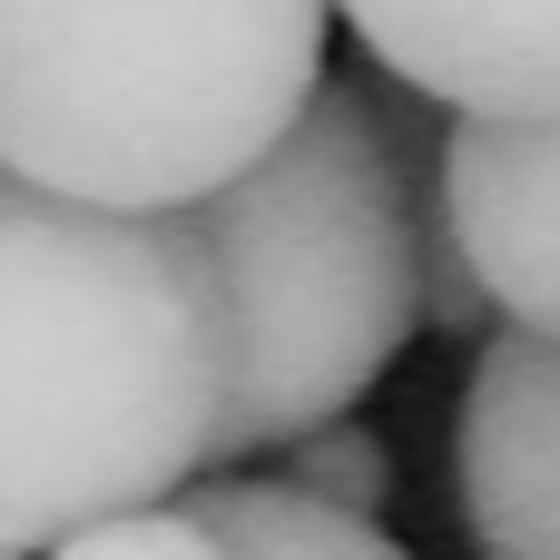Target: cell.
Returning a JSON list of instances; mask_svg holds the SVG:
<instances>
[{
    "instance_id": "cell-4",
    "label": "cell",
    "mask_w": 560,
    "mask_h": 560,
    "mask_svg": "<svg viewBox=\"0 0 560 560\" xmlns=\"http://www.w3.org/2000/svg\"><path fill=\"white\" fill-rule=\"evenodd\" d=\"M345 30L453 128H560V0H335Z\"/></svg>"
},
{
    "instance_id": "cell-3",
    "label": "cell",
    "mask_w": 560,
    "mask_h": 560,
    "mask_svg": "<svg viewBox=\"0 0 560 560\" xmlns=\"http://www.w3.org/2000/svg\"><path fill=\"white\" fill-rule=\"evenodd\" d=\"M423 226L433 207L413 197L404 128L354 79H325L315 108L197 207L236 315L226 463L295 453L394 374L423 335Z\"/></svg>"
},
{
    "instance_id": "cell-5",
    "label": "cell",
    "mask_w": 560,
    "mask_h": 560,
    "mask_svg": "<svg viewBox=\"0 0 560 560\" xmlns=\"http://www.w3.org/2000/svg\"><path fill=\"white\" fill-rule=\"evenodd\" d=\"M453 492L482 560H560V345H482L453 423Z\"/></svg>"
},
{
    "instance_id": "cell-1",
    "label": "cell",
    "mask_w": 560,
    "mask_h": 560,
    "mask_svg": "<svg viewBox=\"0 0 560 560\" xmlns=\"http://www.w3.org/2000/svg\"><path fill=\"white\" fill-rule=\"evenodd\" d=\"M236 315L197 217H118L0 167V551L167 512L226 463Z\"/></svg>"
},
{
    "instance_id": "cell-11",
    "label": "cell",
    "mask_w": 560,
    "mask_h": 560,
    "mask_svg": "<svg viewBox=\"0 0 560 560\" xmlns=\"http://www.w3.org/2000/svg\"><path fill=\"white\" fill-rule=\"evenodd\" d=\"M0 560H10V551H0Z\"/></svg>"
},
{
    "instance_id": "cell-10",
    "label": "cell",
    "mask_w": 560,
    "mask_h": 560,
    "mask_svg": "<svg viewBox=\"0 0 560 560\" xmlns=\"http://www.w3.org/2000/svg\"><path fill=\"white\" fill-rule=\"evenodd\" d=\"M482 315H492V305H482V285H472V266H463L443 207H433V226H423V325L463 335V325H482Z\"/></svg>"
},
{
    "instance_id": "cell-6",
    "label": "cell",
    "mask_w": 560,
    "mask_h": 560,
    "mask_svg": "<svg viewBox=\"0 0 560 560\" xmlns=\"http://www.w3.org/2000/svg\"><path fill=\"white\" fill-rule=\"evenodd\" d=\"M433 207L512 335L560 345V128H453Z\"/></svg>"
},
{
    "instance_id": "cell-2",
    "label": "cell",
    "mask_w": 560,
    "mask_h": 560,
    "mask_svg": "<svg viewBox=\"0 0 560 560\" xmlns=\"http://www.w3.org/2000/svg\"><path fill=\"white\" fill-rule=\"evenodd\" d=\"M335 0H0V167L197 217L325 89Z\"/></svg>"
},
{
    "instance_id": "cell-8",
    "label": "cell",
    "mask_w": 560,
    "mask_h": 560,
    "mask_svg": "<svg viewBox=\"0 0 560 560\" xmlns=\"http://www.w3.org/2000/svg\"><path fill=\"white\" fill-rule=\"evenodd\" d=\"M285 492H305V502H325V512L374 522V512H384V492H394V453H384L364 423H325V433H305V443H295Z\"/></svg>"
},
{
    "instance_id": "cell-9",
    "label": "cell",
    "mask_w": 560,
    "mask_h": 560,
    "mask_svg": "<svg viewBox=\"0 0 560 560\" xmlns=\"http://www.w3.org/2000/svg\"><path fill=\"white\" fill-rule=\"evenodd\" d=\"M49 560H226V541L187 512V502H167V512H128V522H98V532H79V541H59Z\"/></svg>"
},
{
    "instance_id": "cell-7",
    "label": "cell",
    "mask_w": 560,
    "mask_h": 560,
    "mask_svg": "<svg viewBox=\"0 0 560 560\" xmlns=\"http://www.w3.org/2000/svg\"><path fill=\"white\" fill-rule=\"evenodd\" d=\"M187 512L226 541V560H413L384 522H354V512H325L285 482H197Z\"/></svg>"
}]
</instances>
